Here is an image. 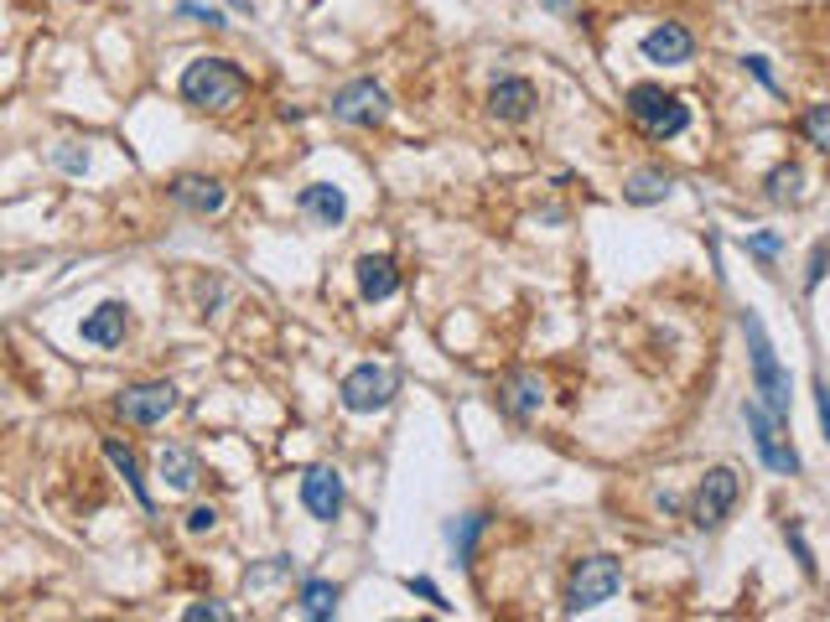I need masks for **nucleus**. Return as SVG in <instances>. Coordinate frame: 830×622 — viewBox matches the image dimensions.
<instances>
[{"label": "nucleus", "instance_id": "f257e3e1", "mask_svg": "<svg viewBox=\"0 0 830 622\" xmlns=\"http://www.w3.org/2000/svg\"><path fill=\"white\" fill-rule=\"evenodd\" d=\"M244 88H250V78L229 57H198L182 73V99L192 109H208V115H229L244 99Z\"/></svg>", "mask_w": 830, "mask_h": 622}, {"label": "nucleus", "instance_id": "f03ea898", "mask_svg": "<svg viewBox=\"0 0 830 622\" xmlns=\"http://www.w3.org/2000/svg\"><path fill=\"white\" fill-rule=\"evenodd\" d=\"M743 333H747V354H753V384H758L763 404L774 410V415H789V373H784L779 354H774V342H768V327H763L758 312H747L743 317Z\"/></svg>", "mask_w": 830, "mask_h": 622}, {"label": "nucleus", "instance_id": "7ed1b4c3", "mask_svg": "<svg viewBox=\"0 0 830 622\" xmlns=\"http://www.w3.org/2000/svg\"><path fill=\"white\" fill-rule=\"evenodd\" d=\"M628 115L639 119L654 140L685 135V125H691L685 99H675V94H664V88H654V84H633V88H628Z\"/></svg>", "mask_w": 830, "mask_h": 622}, {"label": "nucleus", "instance_id": "20e7f679", "mask_svg": "<svg viewBox=\"0 0 830 622\" xmlns=\"http://www.w3.org/2000/svg\"><path fill=\"white\" fill-rule=\"evenodd\" d=\"M618 587H623V566L612 556L581 560L577 571H571V581H566V612H592V607H602Z\"/></svg>", "mask_w": 830, "mask_h": 622}, {"label": "nucleus", "instance_id": "39448f33", "mask_svg": "<svg viewBox=\"0 0 830 622\" xmlns=\"http://www.w3.org/2000/svg\"><path fill=\"white\" fill-rule=\"evenodd\" d=\"M743 421H747V431H753V446H758V456H763V467H774V472H784V477H795L799 472V452L789 446V436H784V415H774L768 404H753L747 400L743 404Z\"/></svg>", "mask_w": 830, "mask_h": 622}, {"label": "nucleus", "instance_id": "423d86ee", "mask_svg": "<svg viewBox=\"0 0 830 622\" xmlns=\"http://www.w3.org/2000/svg\"><path fill=\"white\" fill-rule=\"evenodd\" d=\"M395 389H400V373L385 369V363H358V369L343 373V404L354 410V415H369V410H385L395 400Z\"/></svg>", "mask_w": 830, "mask_h": 622}, {"label": "nucleus", "instance_id": "0eeeda50", "mask_svg": "<svg viewBox=\"0 0 830 622\" xmlns=\"http://www.w3.org/2000/svg\"><path fill=\"white\" fill-rule=\"evenodd\" d=\"M737 493H743V483H737V472L732 467L706 472L701 488H695V504H691L695 529H722V524L732 519V508H737Z\"/></svg>", "mask_w": 830, "mask_h": 622}, {"label": "nucleus", "instance_id": "6e6552de", "mask_svg": "<svg viewBox=\"0 0 830 622\" xmlns=\"http://www.w3.org/2000/svg\"><path fill=\"white\" fill-rule=\"evenodd\" d=\"M115 410L130 425H161L171 410H177V389H171L167 379H156V384H125Z\"/></svg>", "mask_w": 830, "mask_h": 622}, {"label": "nucleus", "instance_id": "1a4fd4ad", "mask_svg": "<svg viewBox=\"0 0 830 622\" xmlns=\"http://www.w3.org/2000/svg\"><path fill=\"white\" fill-rule=\"evenodd\" d=\"M333 115L343 125H379V119L390 115V94L374 84V78H354V84H343L333 94Z\"/></svg>", "mask_w": 830, "mask_h": 622}, {"label": "nucleus", "instance_id": "9d476101", "mask_svg": "<svg viewBox=\"0 0 830 622\" xmlns=\"http://www.w3.org/2000/svg\"><path fill=\"white\" fill-rule=\"evenodd\" d=\"M302 504L312 519L333 524L343 514V477L333 467H306L302 472Z\"/></svg>", "mask_w": 830, "mask_h": 622}, {"label": "nucleus", "instance_id": "9b49d317", "mask_svg": "<svg viewBox=\"0 0 830 622\" xmlns=\"http://www.w3.org/2000/svg\"><path fill=\"white\" fill-rule=\"evenodd\" d=\"M691 52H695V36L685 32L680 21H660V27L644 36V57H649V63L680 67V63H691Z\"/></svg>", "mask_w": 830, "mask_h": 622}, {"label": "nucleus", "instance_id": "f8f14e48", "mask_svg": "<svg viewBox=\"0 0 830 622\" xmlns=\"http://www.w3.org/2000/svg\"><path fill=\"white\" fill-rule=\"evenodd\" d=\"M171 198L182 202L187 213H223V202H229V192H223V182H213V177H177L171 182Z\"/></svg>", "mask_w": 830, "mask_h": 622}, {"label": "nucleus", "instance_id": "ddd939ff", "mask_svg": "<svg viewBox=\"0 0 830 622\" xmlns=\"http://www.w3.org/2000/svg\"><path fill=\"white\" fill-rule=\"evenodd\" d=\"M400 291V270H395L390 254H364L358 260V296L364 302H385Z\"/></svg>", "mask_w": 830, "mask_h": 622}, {"label": "nucleus", "instance_id": "4468645a", "mask_svg": "<svg viewBox=\"0 0 830 622\" xmlns=\"http://www.w3.org/2000/svg\"><path fill=\"white\" fill-rule=\"evenodd\" d=\"M488 109H493V119L519 125V119H529V109H535V88H529L525 78H498V84L488 88Z\"/></svg>", "mask_w": 830, "mask_h": 622}, {"label": "nucleus", "instance_id": "2eb2a0df", "mask_svg": "<svg viewBox=\"0 0 830 622\" xmlns=\"http://www.w3.org/2000/svg\"><path fill=\"white\" fill-rule=\"evenodd\" d=\"M125 327H130L125 306L104 302V306H94V312L84 317V342H94V348H115V342H125Z\"/></svg>", "mask_w": 830, "mask_h": 622}, {"label": "nucleus", "instance_id": "dca6fc26", "mask_svg": "<svg viewBox=\"0 0 830 622\" xmlns=\"http://www.w3.org/2000/svg\"><path fill=\"white\" fill-rule=\"evenodd\" d=\"M296 208H302V213H312V219H323L327 229L348 219V198H343V192H338L333 182H312V187H302Z\"/></svg>", "mask_w": 830, "mask_h": 622}, {"label": "nucleus", "instance_id": "f3484780", "mask_svg": "<svg viewBox=\"0 0 830 622\" xmlns=\"http://www.w3.org/2000/svg\"><path fill=\"white\" fill-rule=\"evenodd\" d=\"M161 477H167L171 488H198V477H203V472H198V456L187 452V446H161Z\"/></svg>", "mask_w": 830, "mask_h": 622}, {"label": "nucleus", "instance_id": "a211bd4d", "mask_svg": "<svg viewBox=\"0 0 830 622\" xmlns=\"http://www.w3.org/2000/svg\"><path fill=\"white\" fill-rule=\"evenodd\" d=\"M504 404L514 410V415H535V410L545 404V384L535 379V373H514V379H508Z\"/></svg>", "mask_w": 830, "mask_h": 622}, {"label": "nucleus", "instance_id": "6ab92c4d", "mask_svg": "<svg viewBox=\"0 0 830 622\" xmlns=\"http://www.w3.org/2000/svg\"><path fill=\"white\" fill-rule=\"evenodd\" d=\"M104 456H109V462H115V472H119V477H125V483H130V493H136V498H140V508H151V488H146V477H140L136 456L125 452L119 441H104Z\"/></svg>", "mask_w": 830, "mask_h": 622}, {"label": "nucleus", "instance_id": "aec40b11", "mask_svg": "<svg viewBox=\"0 0 830 622\" xmlns=\"http://www.w3.org/2000/svg\"><path fill=\"white\" fill-rule=\"evenodd\" d=\"M302 612L306 618H333V612H338V587H333V581H306L302 587Z\"/></svg>", "mask_w": 830, "mask_h": 622}, {"label": "nucleus", "instance_id": "412c9836", "mask_svg": "<svg viewBox=\"0 0 830 622\" xmlns=\"http://www.w3.org/2000/svg\"><path fill=\"white\" fill-rule=\"evenodd\" d=\"M799 135L810 140L815 151L830 156V104H810V109L799 115Z\"/></svg>", "mask_w": 830, "mask_h": 622}, {"label": "nucleus", "instance_id": "4be33fe9", "mask_svg": "<svg viewBox=\"0 0 830 622\" xmlns=\"http://www.w3.org/2000/svg\"><path fill=\"white\" fill-rule=\"evenodd\" d=\"M664 192H670V177H664V171H633L623 187L628 202H660Z\"/></svg>", "mask_w": 830, "mask_h": 622}, {"label": "nucleus", "instance_id": "5701e85b", "mask_svg": "<svg viewBox=\"0 0 830 622\" xmlns=\"http://www.w3.org/2000/svg\"><path fill=\"white\" fill-rule=\"evenodd\" d=\"M799 182H805V171L789 161V167H779L774 177H768V198L784 202V198H799Z\"/></svg>", "mask_w": 830, "mask_h": 622}, {"label": "nucleus", "instance_id": "b1692460", "mask_svg": "<svg viewBox=\"0 0 830 622\" xmlns=\"http://www.w3.org/2000/svg\"><path fill=\"white\" fill-rule=\"evenodd\" d=\"M483 514H467V519H462V529H452V539H458V560L462 566H467V560H473V545H477V535H483Z\"/></svg>", "mask_w": 830, "mask_h": 622}, {"label": "nucleus", "instance_id": "393cba45", "mask_svg": "<svg viewBox=\"0 0 830 622\" xmlns=\"http://www.w3.org/2000/svg\"><path fill=\"white\" fill-rule=\"evenodd\" d=\"M213 524H219V508H213V504H198L192 514H187V535H208Z\"/></svg>", "mask_w": 830, "mask_h": 622}, {"label": "nucleus", "instance_id": "a878e982", "mask_svg": "<svg viewBox=\"0 0 830 622\" xmlns=\"http://www.w3.org/2000/svg\"><path fill=\"white\" fill-rule=\"evenodd\" d=\"M784 250V234H753L747 239V254H758V260H774Z\"/></svg>", "mask_w": 830, "mask_h": 622}, {"label": "nucleus", "instance_id": "bb28decb", "mask_svg": "<svg viewBox=\"0 0 830 622\" xmlns=\"http://www.w3.org/2000/svg\"><path fill=\"white\" fill-rule=\"evenodd\" d=\"M826 265H830V244H815V254H810V275H805V291H815V286H820V275H826Z\"/></svg>", "mask_w": 830, "mask_h": 622}, {"label": "nucleus", "instance_id": "cd10ccee", "mask_svg": "<svg viewBox=\"0 0 830 622\" xmlns=\"http://www.w3.org/2000/svg\"><path fill=\"white\" fill-rule=\"evenodd\" d=\"M406 587L416 591V597H425V602H431V607H441V612H446V607H452V602H446V597H441L437 587H431V581H425V576H410Z\"/></svg>", "mask_w": 830, "mask_h": 622}, {"label": "nucleus", "instance_id": "c85d7f7f", "mask_svg": "<svg viewBox=\"0 0 830 622\" xmlns=\"http://www.w3.org/2000/svg\"><path fill=\"white\" fill-rule=\"evenodd\" d=\"M182 618L187 622H229V607H213V602H208V607H187Z\"/></svg>", "mask_w": 830, "mask_h": 622}, {"label": "nucleus", "instance_id": "c756f323", "mask_svg": "<svg viewBox=\"0 0 830 622\" xmlns=\"http://www.w3.org/2000/svg\"><path fill=\"white\" fill-rule=\"evenodd\" d=\"M789 545H795V556H799V566H805V576H815V556H810V545H805V535H799L795 524H789Z\"/></svg>", "mask_w": 830, "mask_h": 622}, {"label": "nucleus", "instance_id": "7c9ffc66", "mask_svg": "<svg viewBox=\"0 0 830 622\" xmlns=\"http://www.w3.org/2000/svg\"><path fill=\"white\" fill-rule=\"evenodd\" d=\"M182 17H198V21H208V27H223V17L213 11V6H192V0H182Z\"/></svg>", "mask_w": 830, "mask_h": 622}, {"label": "nucleus", "instance_id": "2f4dec72", "mask_svg": "<svg viewBox=\"0 0 830 622\" xmlns=\"http://www.w3.org/2000/svg\"><path fill=\"white\" fill-rule=\"evenodd\" d=\"M743 63H747V73H753L763 88H779V84H774V73H768V57H743Z\"/></svg>", "mask_w": 830, "mask_h": 622}, {"label": "nucleus", "instance_id": "473e14b6", "mask_svg": "<svg viewBox=\"0 0 830 622\" xmlns=\"http://www.w3.org/2000/svg\"><path fill=\"white\" fill-rule=\"evenodd\" d=\"M815 404H820V425H826V436H830V384L826 379L815 384Z\"/></svg>", "mask_w": 830, "mask_h": 622}, {"label": "nucleus", "instance_id": "72a5a7b5", "mask_svg": "<svg viewBox=\"0 0 830 622\" xmlns=\"http://www.w3.org/2000/svg\"><path fill=\"white\" fill-rule=\"evenodd\" d=\"M57 167H69V171H84V167H88V156H78V151H57Z\"/></svg>", "mask_w": 830, "mask_h": 622}, {"label": "nucleus", "instance_id": "f704fd0d", "mask_svg": "<svg viewBox=\"0 0 830 622\" xmlns=\"http://www.w3.org/2000/svg\"><path fill=\"white\" fill-rule=\"evenodd\" d=\"M234 6H250V0H234Z\"/></svg>", "mask_w": 830, "mask_h": 622}]
</instances>
